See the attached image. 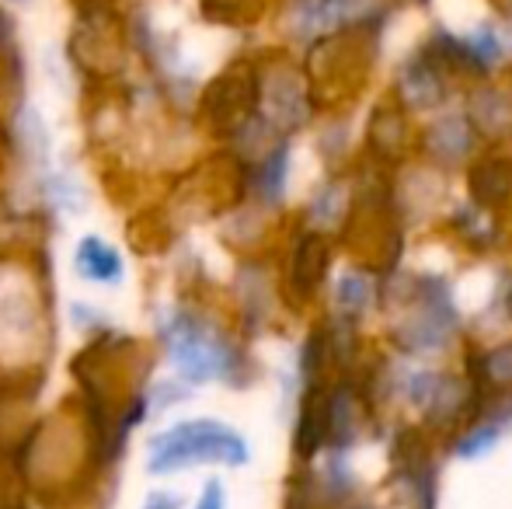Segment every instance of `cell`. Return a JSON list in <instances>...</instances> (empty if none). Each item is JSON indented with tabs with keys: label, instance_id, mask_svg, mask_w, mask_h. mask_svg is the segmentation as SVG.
<instances>
[{
	"label": "cell",
	"instance_id": "cell-5",
	"mask_svg": "<svg viewBox=\"0 0 512 509\" xmlns=\"http://www.w3.org/2000/svg\"><path fill=\"white\" fill-rule=\"evenodd\" d=\"M425 150L429 157H436L439 164H457L467 157L474 143V126L471 119H457V116H446L436 119L429 129H425Z\"/></svg>",
	"mask_w": 512,
	"mask_h": 509
},
{
	"label": "cell",
	"instance_id": "cell-18",
	"mask_svg": "<svg viewBox=\"0 0 512 509\" xmlns=\"http://www.w3.org/2000/svg\"><path fill=\"white\" fill-rule=\"evenodd\" d=\"M178 506H182V499L171 496V492H161V496H150V503L143 509H178Z\"/></svg>",
	"mask_w": 512,
	"mask_h": 509
},
{
	"label": "cell",
	"instance_id": "cell-8",
	"mask_svg": "<svg viewBox=\"0 0 512 509\" xmlns=\"http://www.w3.org/2000/svg\"><path fill=\"white\" fill-rule=\"evenodd\" d=\"M471 192L485 210L502 206L512 196V164L502 157H488V161L474 164L471 171Z\"/></svg>",
	"mask_w": 512,
	"mask_h": 509
},
{
	"label": "cell",
	"instance_id": "cell-11",
	"mask_svg": "<svg viewBox=\"0 0 512 509\" xmlns=\"http://www.w3.org/2000/svg\"><path fill=\"white\" fill-rule=\"evenodd\" d=\"M324 272H328V245L317 234H310L293 255V286L300 293H310L324 279Z\"/></svg>",
	"mask_w": 512,
	"mask_h": 509
},
{
	"label": "cell",
	"instance_id": "cell-16",
	"mask_svg": "<svg viewBox=\"0 0 512 509\" xmlns=\"http://www.w3.org/2000/svg\"><path fill=\"white\" fill-rule=\"evenodd\" d=\"M495 440H499V426H492V422H488V426H478V429H474V433L467 436V440L460 443L457 450H460V457H474L478 450L485 454V450L492 447Z\"/></svg>",
	"mask_w": 512,
	"mask_h": 509
},
{
	"label": "cell",
	"instance_id": "cell-2",
	"mask_svg": "<svg viewBox=\"0 0 512 509\" xmlns=\"http://www.w3.org/2000/svg\"><path fill=\"white\" fill-rule=\"evenodd\" d=\"M161 335L168 342L171 363H175V370L185 381H227L237 370L234 346L199 318H192V314H168L161 321Z\"/></svg>",
	"mask_w": 512,
	"mask_h": 509
},
{
	"label": "cell",
	"instance_id": "cell-3",
	"mask_svg": "<svg viewBox=\"0 0 512 509\" xmlns=\"http://www.w3.org/2000/svg\"><path fill=\"white\" fill-rule=\"evenodd\" d=\"M453 328H457V314L450 307V297L443 286H432V290L418 293L415 307L405 314L398 328V342L405 349H443Z\"/></svg>",
	"mask_w": 512,
	"mask_h": 509
},
{
	"label": "cell",
	"instance_id": "cell-15",
	"mask_svg": "<svg viewBox=\"0 0 512 509\" xmlns=\"http://www.w3.org/2000/svg\"><path fill=\"white\" fill-rule=\"evenodd\" d=\"M283 175H286V147H276V154L265 161V171H262V178H258L265 199H276L279 192H283Z\"/></svg>",
	"mask_w": 512,
	"mask_h": 509
},
{
	"label": "cell",
	"instance_id": "cell-4",
	"mask_svg": "<svg viewBox=\"0 0 512 509\" xmlns=\"http://www.w3.org/2000/svg\"><path fill=\"white\" fill-rule=\"evenodd\" d=\"M398 95L411 109H432V105L443 102V77H439V67L432 56L405 63V70L398 77Z\"/></svg>",
	"mask_w": 512,
	"mask_h": 509
},
{
	"label": "cell",
	"instance_id": "cell-14",
	"mask_svg": "<svg viewBox=\"0 0 512 509\" xmlns=\"http://www.w3.org/2000/svg\"><path fill=\"white\" fill-rule=\"evenodd\" d=\"M366 304H370V283H366V276H359V272H349V276L338 283V307H342V311H363Z\"/></svg>",
	"mask_w": 512,
	"mask_h": 509
},
{
	"label": "cell",
	"instance_id": "cell-6",
	"mask_svg": "<svg viewBox=\"0 0 512 509\" xmlns=\"http://www.w3.org/2000/svg\"><path fill=\"white\" fill-rule=\"evenodd\" d=\"M331 436V394L321 384H314L300 408V426H297V454L310 457L324 440Z\"/></svg>",
	"mask_w": 512,
	"mask_h": 509
},
{
	"label": "cell",
	"instance_id": "cell-10",
	"mask_svg": "<svg viewBox=\"0 0 512 509\" xmlns=\"http://www.w3.org/2000/svg\"><path fill=\"white\" fill-rule=\"evenodd\" d=\"M77 272L91 283H119L122 279V255L112 245H105L102 238H84L77 245Z\"/></svg>",
	"mask_w": 512,
	"mask_h": 509
},
{
	"label": "cell",
	"instance_id": "cell-12",
	"mask_svg": "<svg viewBox=\"0 0 512 509\" xmlns=\"http://www.w3.org/2000/svg\"><path fill=\"white\" fill-rule=\"evenodd\" d=\"M401 136H405L401 116H398L394 109H384V105H380L377 116H373V123H370V140H373V147H377L380 154H394V150L401 147Z\"/></svg>",
	"mask_w": 512,
	"mask_h": 509
},
{
	"label": "cell",
	"instance_id": "cell-7",
	"mask_svg": "<svg viewBox=\"0 0 512 509\" xmlns=\"http://www.w3.org/2000/svg\"><path fill=\"white\" fill-rule=\"evenodd\" d=\"M471 126L488 140H502L512 133V98L506 91L481 88L471 95V112H467Z\"/></svg>",
	"mask_w": 512,
	"mask_h": 509
},
{
	"label": "cell",
	"instance_id": "cell-13",
	"mask_svg": "<svg viewBox=\"0 0 512 509\" xmlns=\"http://www.w3.org/2000/svg\"><path fill=\"white\" fill-rule=\"evenodd\" d=\"M481 381L492 387H512V342L481 356Z\"/></svg>",
	"mask_w": 512,
	"mask_h": 509
},
{
	"label": "cell",
	"instance_id": "cell-1",
	"mask_svg": "<svg viewBox=\"0 0 512 509\" xmlns=\"http://www.w3.org/2000/svg\"><path fill=\"white\" fill-rule=\"evenodd\" d=\"M192 464H230V468H241V464H248V443L230 426L213 419L182 422V426L150 440L147 468L154 475H171V471L192 468Z\"/></svg>",
	"mask_w": 512,
	"mask_h": 509
},
{
	"label": "cell",
	"instance_id": "cell-9",
	"mask_svg": "<svg viewBox=\"0 0 512 509\" xmlns=\"http://www.w3.org/2000/svg\"><path fill=\"white\" fill-rule=\"evenodd\" d=\"M363 415H366L363 394L349 384L338 387V391L331 394V436L328 440H335L338 447H349V443L359 436V429H363Z\"/></svg>",
	"mask_w": 512,
	"mask_h": 509
},
{
	"label": "cell",
	"instance_id": "cell-17",
	"mask_svg": "<svg viewBox=\"0 0 512 509\" xmlns=\"http://www.w3.org/2000/svg\"><path fill=\"white\" fill-rule=\"evenodd\" d=\"M196 509H223V485L220 482H209L203 489V499H199Z\"/></svg>",
	"mask_w": 512,
	"mask_h": 509
}]
</instances>
